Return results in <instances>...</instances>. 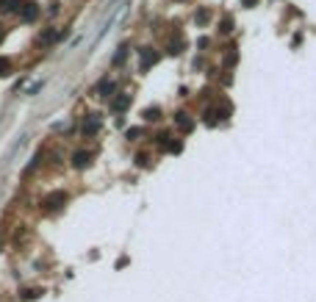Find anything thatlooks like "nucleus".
<instances>
[{
	"instance_id": "f257e3e1",
	"label": "nucleus",
	"mask_w": 316,
	"mask_h": 302,
	"mask_svg": "<svg viewBox=\"0 0 316 302\" xmlns=\"http://www.w3.org/2000/svg\"><path fill=\"white\" fill-rule=\"evenodd\" d=\"M230 111H233V108L225 106V103H222V106H214V108H205V111H203V122L208 125V128H214V125H219L222 119L230 117Z\"/></svg>"
},
{
	"instance_id": "f03ea898",
	"label": "nucleus",
	"mask_w": 316,
	"mask_h": 302,
	"mask_svg": "<svg viewBox=\"0 0 316 302\" xmlns=\"http://www.w3.org/2000/svg\"><path fill=\"white\" fill-rule=\"evenodd\" d=\"M158 59H161V53H158V50H153V48H142V50H139V70L147 72L150 67L158 64Z\"/></svg>"
},
{
	"instance_id": "7ed1b4c3",
	"label": "nucleus",
	"mask_w": 316,
	"mask_h": 302,
	"mask_svg": "<svg viewBox=\"0 0 316 302\" xmlns=\"http://www.w3.org/2000/svg\"><path fill=\"white\" fill-rule=\"evenodd\" d=\"M100 117L97 114H86V119H84V125H81V131H84V136H95L97 131H100Z\"/></svg>"
},
{
	"instance_id": "20e7f679",
	"label": "nucleus",
	"mask_w": 316,
	"mask_h": 302,
	"mask_svg": "<svg viewBox=\"0 0 316 302\" xmlns=\"http://www.w3.org/2000/svg\"><path fill=\"white\" fill-rule=\"evenodd\" d=\"M64 202H67V194H64V191H53V194L45 197L42 205H45V208H50V211H56V208H61Z\"/></svg>"
},
{
	"instance_id": "39448f33",
	"label": "nucleus",
	"mask_w": 316,
	"mask_h": 302,
	"mask_svg": "<svg viewBox=\"0 0 316 302\" xmlns=\"http://www.w3.org/2000/svg\"><path fill=\"white\" fill-rule=\"evenodd\" d=\"M36 14H39V3L36 0H25V6H23V23H34L36 20Z\"/></svg>"
},
{
	"instance_id": "423d86ee",
	"label": "nucleus",
	"mask_w": 316,
	"mask_h": 302,
	"mask_svg": "<svg viewBox=\"0 0 316 302\" xmlns=\"http://www.w3.org/2000/svg\"><path fill=\"white\" fill-rule=\"evenodd\" d=\"M92 164V153H86V150H78L75 155H72V166H78V169H84V166Z\"/></svg>"
},
{
	"instance_id": "0eeeda50",
	"label": "nucleus",
	"mask_w": 316,
	"mask_h": 302,
	"mask_svg": "<svg viewBox=\"0 0 316 302\" xmlns=\"http://www.w3.org/2000/svg\"><path fill=\"white\" fill-rule=\"evenodd\" d=\"M175 122H178V128H183L186 133H189L191 128H194V119H191L186 111H178V114H175Z\"/></svg>"
},
{
	"instance_id": "6e6552de",
	"label": "nucleus",
	"mask_w": 316,
	"mask_h": 302,
	"mask_svg": "<svg viewBox=\"0 0 316 302\" xmlns=\"http://www.w3.org/2000/svg\"><path fill=\"white\" fill-rule=\"evenodd\" d=\"M128 106H131V95H125V92H122L120 97H114V103H111V108H114L117 114H120V111H125Z\"/></svg>"
},
{
	"instance_id": "1a4fd4ad",
	"label": "nucleus",
	"mask_w": 316,
	"mask_h": 302,
	"mask_svg": "<svg viewBox=\"0 0 316 302\" xmlns=\"http://www.w3.org/2000/svg\"><path fill=\"white\" fill-rule=\"evenodd\" d=\"M97 92H100L103 97H111V92H114V81L103 78V81H100V86H97Z\"/></svg>"
},
{
	"instance_id": "9d476101",
	"label": "nucleus",
	"mask_w": 316,
	"mask_h": 302,
	"mask_svg": "<svg viewBox=\"0 0 316 302\" xmlns=\"http://www.w3.org/2000/svg\"><path fill=\"white\" fill-rule=\"evenodd\" d=\"M20 3L23 0H0V12H17V9H23Z\"/></svg>"
},
{
	"instance_id": "9b49d317",
	"label": "nucleus",
	"mask_w": 316,
	"mask_h": 302,
	"mask_svg": "<svg viewBox=\"0 0 316 302\" xmlns=\"http://www.w3.org/2000/svg\"><path fill=\"white\" fill-rule=\"evenodd\" d=\"M183 48H186V42L180 39V36H172V42H169V53H172V56H178Z\"/></svg>"
},
{
	"instance_id": "f8f14e48",
	"label": "nucleus",
	"mask_w": 316,
	"mask_h": 302,
	"mask_svg": "<svg viewBox=\"0 0 316 302\" xmlns=\"http://www.w3.org/2000/svg\"><path fill=\"white\" fill-rule=\"evenodd\" d=\"M59 31H45V34L42 36H39V42H45V45H50V42H56V39H59Z\"/></svg>"
},
{
	"instance_id": "ddd939ff",
	"label": "nucleus",
	"mask_w": 316,
	"mask_h": 302,
	"mask_svg": "<svg viewBox=\"0 0 316 302\" xmlns=\"http://www.w3.org/2000/svg\"><path fill=\"white\" fill-rule=\"evenodd\" d=\"M161 117V108H147V111H144V119H147V122H155V119Z\"/></svg>"
},
{
	"instance_id": "4468645a",
	"label": "nucleus",
	"mask_w": 316,
	"mask_h": 302,
	"mask_svg": "<svg viewBox=\"0 0 316 302\" xmlns=\"http://www.w3.org/2000/svg\"><path fill=\"white\" fill-rule=\"evenodd\" d=\"M208 17H211V14H208V9H200V12H197V14H194L197 25H205V23H208Z\"/></svg>"
},
{
	"instance_id": "2eb2a0df",
	"label": "nucleus",
	"mask_w": 316,
	"mask_h": 302,
	"mask_svg": "<svg viewBox=\"0 0 316 302\" xmlns=\"http://www.w3.org/2000/svg\"><path fill=\"white\" fill-rule=\"evenodd\" d=\"M9 72H12V61L6 56H0V75H9Z\"/></svg>"
},
{
	"instance_id": "dca6fc26",
	"label": "nucleus",
	"mask_w": 316,
	"mask_h": 302,
	"mask_svg": "<svg viewBox=\"0 0 316 302\" xmlns=\"http://www.w3.org/2000/svg\"><path fill=\"white\" fill-rule=\"evenodd\" d=\"M125 56H128V48L122 45V48L117 50V56H114V64H122V61H125Z\"/></svg>"
},
{
	"instance_id": "f3484780",
	"label": "nucleus",
	"mask_w": 316,
	"mask_h": 302,
	"mask_svg": "<svg viewBox=\"0 0 316 302\" xmlns=\"http://www.w3.org/2000/svg\"><path fill=\"white\" fill-rule=\"evenodd\" d=\"M219 31H222V34H230V31H233V20H230V17L222 20V28H219Z\"/></svg>"
},
{
	"instance_id": "a211bd4d",
	"label": "nucleus",
	"mask_w": 316,
	"mask_h": 302,
	"mask_svg": "<svg viewBox=\"0 0 316 302\" xmlns=\"http://www.w3.org/2000/svg\"><path fill=\"white\" fill-rule=\"evenodd\" d=\"M169 153H180V150H183V142H169Z\"/></svg>"
},
{
	"instance_id": "6ab92c4d",
	"label": "nucleus",
	"mask_w": 316,
	"mask_h": 302,
	"mask_svg": "<svg viewBox=\"0 0 316 302\" xmlns=\"http://www.w3.org/2000/svg\"><path fill=\"white\" fill-rule=\"evenodd\" d=\"M136 136H142V128H131L128 131V139H136Z\"/></svg>"
},
{
	"instance_id": "aec40b11",
	"label": "nucleus",
	"mask_w": 316,
	"mask_h": 302,
	"mask_svg": "<svg viewBox=\"0 0 316 302\" xmlns=\"http://www.w3.org/2000/svg\"><path fill=\"white\" fill-rule=\"evenodd\" d=\"M136 164L139 166H147V155H136Z\"/></svg>"
},
{
	"instance_id": "412c9836",
	"label": "nucleus",
	"mask_w": 316,
	"mask_h": 302,
	"mask_svg": "<svg viewBox=\"0 0 316 302\" xmlns=\"http://www.w3.org/2000/svg\"><path fill=\"white\" fill-rule=\"evenodd\" d=\"M255 3H258V0H241V6H247V9H252Z\"/></svg>"
},
{
	"instance_id": "4be33fe9",
	"label": "nucleus",
	"mask_w": 316,
	"mask_h": 302,
	"mask_svg": "<svg viewBox=\"0 0 316 302\" xmlns=\"http://www.w3.org/2000/svg\"><path fill=\"white\" fill-rule=\"evenodd\" d=\"M3 36H6V28H3V25H0V42H3Z\"/></svg>"
},
{
	"instance_id": "5701e85b",
	"label": "nucleus",
	"mask_w": 316,
	"mask_h": 302,
	"mask_svg": "<svg viewBox=\"0 0 316 302\" xmlns=\"http://www.w3.org/2000/svg\"><path fill=\"white\" fill-rule=\"evenodd\" d=\"M0 241H3V238H0Z\"/></svg>"
}]
</instances>
